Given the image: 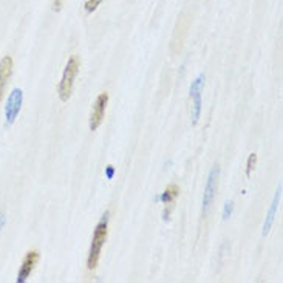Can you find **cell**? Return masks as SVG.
Here are the masks:
<instances>
[{
	"label": "cell",
	"instance_id": "cell-1",
	"mask_svg": "<svg viewBox=\"0 0 283 283\" xmlns=\"http://www.w3.org/2000/svg\"><path fill=\"white\" fill-rule=\"evenodd\" d=\"M107 226H108V212H105L101 218V221L96 224L95 234H93V240H92V246H90V252H89V259H87V268L90 271H95L101 257V251L102 246L107 240Z\"/></svg>",
	"mask_w": 283,
	"mask_h": 283
},
{
	"label": "cell",
	"instance_id": "cell-2",
	"mask_svg": "<svg viewBox=\"0 0 283 283\" xmlns=\"http://www.w3.org/2000/svg\"><path fill=\"white\" fill-rule=\"evenodd\" d=\"M79 58L77 56H71L65 65V70H64V74H62V79L59 82V98L61 101H68L71 93H73V87H74V80H76V76L79 73Z\"/></svg>",
	"mask_w": 283,
	"mask_h": 283
},
{
	"label": "cell",
	"instance_id": "cell-3",
	"mask_svg": "<svg viewBox=\"0 0 283 283\" xmlns=\"http://www.w3.org/2000/svg\"><path fill=\"white\" fill-rule=\"evenodd\" d=\"M218 178H220V166L215 164L212 167V171L209 172L208 177V183L205 187V195H203V217H206L214 205V200H215V193L218 189Z\"/></svg>",
	"mask_w": 283,
	"mask_h": 283
},
{
	"label": "cell",
	"instance_id": "cell-4",
	"mask_svg": "<svg viewBox=\"0 0 283 283\" xmlns=\"http://www.w3.org/2000/svg\"><path fill=\"white\" fill-rule=\"evenodd\" d=\"M22 101H23V93L20 89H14L11 95L8 96L7 105H5V123L7 126H13L14 121L22 108Z\"/></svg>",
	"mask_w": 283,
	"mask_h": 283
},
{
	"label": "cell",
	"instance_id": "cell-5",
	"mask_svg": "<svg viewBox=\"0 0 283 283\" xmlns=\"http://www.w3.org/2000/svg\"><path fill=\"white\" fill-rule=\"evenodd\" d=\"M107 104H108V95L107 93H99L95 104H93V108H92V113H90V130H98L102 119H104V115H105V108H107Z\"/></svg>",
	"mask_w": 283,
	"mask_h": 283
},
{
	"label": "cell",
	"instance_id": "cell-6",
	"mask_svg": "<svg viewBox=\"0 0 283 283\" xmlns=\"http://www.w3.org/2000/svg\"><path fill=\"white\" fill-rule=\"evenodd\" d=\"M37 260H39V252L37 251H28L23 262H22V266L19 269V275H17V283H23L26 281V278L31 275L34 266L37 265Z\"/></svg>",
	"mask_w": 283,
	"mask_h": 283
},
{
	"label": "cell",
	"instance_id": "cell-7",
	"mask_svg": "<svg viewBox=\"0 0 283 283\" xmlns=\"http://www.w3.org/2000/svg\"><path fill=\"white\" fill-rule=\"evenodd\" d=\"M280 198H281V183H278V187L275 190V195H274V200L271 203V208L266 214V218H265V223H263V237H266L274 224V220H275V214H277V208H278V203H280Z\"/></svg>",
	"mask_w": 283,
	"mask_h": 283
},
{
	"label": "cell",
	"instance_id": "cell-8",
	"mask_svg": "<svg viewBox=\"0 0 283 283\" xmlns=\"http://www.w3.org/2000/svg\"><path fill=\"white\" fill-rule=\"evenodd\" d=\"M11 73H13V59L10 56H5L0 61V101H2L4 93L7 90Z\"/></svg>",
	"mask_w": 283,
	"mask_h": 283
},
{
	"label": "cell",
	"instance_id": "cell-9",
	"mask_svg": "<svg viewBox=\"0 0 283 283\" xmlns=\"http://www.w3.org/2000/svg\"><path fill=\"white\" fill-rule=\"evenodd\" d=\"M192 98V124H196L201 115V92L190 93Z\"/></svg>",
	"mask_w": 283,
	"mask_h": 283
},
{
	"label": "cell",
	"instance_id": "cell-10",
	"mask_svg": "<svg viewBox=\"0 0 283 283\" xmlns=\"http://www.w3.org/2000/svg\"><path fill=\"white\" fill-rule=\"evenodd\" d=\"M178 195H180V187L177 184H171L166 187V190L159 196V200L163 201L164 205H174V201Z\"/></svg>",
	"mask_w": 283,
	"mask_h": 283
},
{
	"label": "cell",
	"instance_id": "cell-11",
	"mask_svg": "<svg viewBox=\"0 0 283 283\" xmlns=\"http://www.w3.org/2000/svg\"><path fill=\"white\" fill-rule=\"evenodd\" d=\"M101 2H102V0H87L86 5H84V10H86V13H87V14H92V13H95V11L98 10V7L101 5Z\"/></svg>",
	"mask_w": 283,
	"mask_h": 283
},
{
	"label": "cell",
	"instance_id": "cell-12",
	"mask_svg": "<svg viewBox=\"0 0 283 283\" xmlns=\"http://www.w3.org/2000/svg\"><path fill=\"white\" fill-rule=\"evenodd\" d=\"M256 163H257V155L256 153H251L249 158H248V164H246V177H251L252 169L256 167Z\"/></svg>",
	"mask_w": 283,
	"mask_h": 283
},
{
	"label": "cell",
	"instance_id": "cell-13",
	"mask_svg": "<svg viewBox=\"0 0 283 283\" xmlns=\"http://www.w3.org/2000/svg\"><path fill=\"white\" fill-rule=\"evenodd\" d=\"M232 211H234V203L232 201H228V203L224 205V209H223V220H228L232 215Z\"/></svg>",
	"mask_w": 283,
	"mask_h": 283
},
{
	"label": "cell",
	"instance_id": "cell-14",
	"mask_svg": "<svg viewBox=\"0 0 283 283\" xmlns=\"http://www.w3.org/2000/svg\"><path fill=\"white\" fill-rule=\"evenodd\" d=\"M105 177H107V180H111V178L115 177V169H113V166H107V167H105Z\"/></svg>",
	"mask_w": 283,
	"mask_h": 283
},
{
	"label": "cell",
	"instance_id": "cell-15",
	"mask_svg": "<svg viewBox=\"0 0 283 283\" xmlns=\"http://www.w3.org/2000/svg\"><path fill=\"white\" fill-rule=\"evenodd\" d=\"M62 10V0H53V11H61Z\"/></svg>",
	"mask_w": 283,
	"mask_h": 283
},
{
	"label": "cell",
	"instance_id": "cell-16",
	"mask_svg": "<svg viewBox=\"0 0 283 283\" xmlns=\"http://www.w3.org/2000/svg\"><path fill=\"white\" fill-rule=\"evenodd\" d=\"M5 223H7V215H5L4 212H0V232H2Z\"/></svg>",
	"mask_w": 283,
	"mask_h": 283
}]
</instances>
